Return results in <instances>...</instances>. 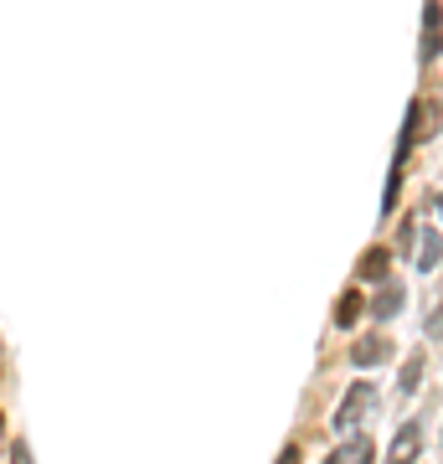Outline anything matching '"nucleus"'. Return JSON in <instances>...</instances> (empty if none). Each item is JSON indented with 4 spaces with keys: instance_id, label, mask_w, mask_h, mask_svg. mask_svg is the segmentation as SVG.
Instances as JSON below:
<instances>
[{
    "instance_id": "obj_1",
    "label": "nucleus",
    "mask_w": 443,
    "mask_h": 464,
    "mask_svg": "<svg viewBox=\"0 0 443 464\" xmlns=\"http://www.w3.org/2000/svg\"><path fill=\"white\" fill-rule=\"evenodd\" d=\"M443 52V5L439 0H428V11H422V47H418V63H439Z\"/></svg>"
},
{
    "instance_id": "obj_2",
    "label": "nucleus",
    "mask_w": 443,
    "mask_h": 464,
    "mask_svg": "<svg viewBox=\"0 0 443 464\" xmlns=\"http://www.w3.org/2000/svg\"><path fill=\"white\" fill-rule=\"evenodd\" d=\"M371 398H377V392H371L366 382H356V387L345 392V402L336 408V428H340V434H351V423H361V418H366V408H371Z\"/></svg>"
},
{
    "instance_id": "obj_3",
    "label": "nucleus",
    "mask_w": 443,
    "mask_h": 464,
    "mask_svg": "<svg viewBox=\"0 0 443 464\" xmlns=\"http://www.w3.org/2000/svg\"><path fill=\"white\" fill-rule=\"evenodd\" d=\"M418 449H422V428H418V423H402L397 439H392V449H387V464H413V460H418Z\"/></svg>"
},
{
    "instance_id": "obj_4",
    "label": "nucleus",
    "mask_w": 443,
    "mask_h": 464,
    "mask_svg": "<svg viewBox=\"0 0 443 464\" xmlns=\"http://www.w3.org/2000/svg\"><path fill=\"white\" fill-rule=\"evenodd\" d=\"M387 357H392V340L387 336H361L356 346H351V361H356V366H381Z\"/></svg>"
},
{
    "instance_id": "obj_5",
    "label": "nucleus",
    "mask_w": 443,
    "mask_h": 464,
    "mask_svg": "<svg viewBox=\"0 0 443 464\" xmlns=\"http://www.w3.org/2000/svg\"><path fill=\"white\" fill-rule=\"evenodd\" d=\"M402 299H407V295H402V284H392V279H387V284H381V289H377V299H371L366 310H371V315H377V320H392V315H397V310H402Z\"/></svg>"
},
{
    "instance_id": "obj_6",
    "label": "nucleus",
    "mask_w": 443,
    "mask_h": 464,
    "mask_svg": "<svg viewBox=\"0 0 443 464\" xmlns=\"http://www.w3.org/2000/svg\"><path fill=\"white\" fill-rule=\"evenodd\" d=\"M422 119H428V104H422V99H418V104L407 108V129H402V140H397V166H402V160H407V150L418 145V134H422Z\"/></svg>"
},
{
    "instance_id": "obj_7",
    "label": "nucleus",
    "mask_w": 443,
    "mask_h": 464,
    "mask_svg": "<svg viewBox=\"0 0 443 464\" xmlns=\"http://www.w3.org/2000/svg\"><path fill=\"white\" fill-rule=\"evenodd\" d=\"M387 269H392V253H387V248H371V253L356 263V279H366V284H387Z\"/></svg>"
},
{
    "instance_id": "obj_8",
    "label": "nucleus",
    "mask_w": 443,
    "mask_h": 464,
    "mask_svg": "<svg viewBox=\"0 0 443 464\" xmlns=\"http://www.w3.org/2000/svg\"><path fill=\"white\" fill-rule=\"evenodd\" d=\"M325 464H371V439H361V434H356V439H345Z\"/></svg>"
},
{
    "instance_id": "obj_9",
    "label": "nucleus",
    "mask_w": 443,
    "mask_h": 464,
    "mask_svg": "<svg viewBox=\"0 0 443 464\" xmlns=\"http://www.w3.org/2000/svg\"><path fill=\"white\" fill-rule=\"evenodd\" d=\"M361 315H366V299H361L356 289H345V295H340V305H336V325H340V331H351Z\"/></svg>"
},
{
    "instance_id": "obj_10",
    "label": "nucleus",
    "mask_w": 443,
    "mask_h": 464,
    "mask_svg": "<svg viewBox=\"0 0 443 464\" xmlns=\"http://www.w3.org/2000/svg\"><path fill=\"white\" fill-rule=\"evenodd\" d=\"M418 382H422V357H407V361H402V377H397V392H402V398H413V392H418Z\"/></svg>"
},
{
    "instance_id": "obj_11",
    "label": "nucleus",
    "mask_w": 443,
    "mask_h": 464,
    "mask_svg": "<svg viewBox=\"0 0 443 464\" xmlns=\"http://www.w3.org/2000/svg\"><path fill=\"white\" fill-rule=\"evenodd\" d=\"M439 258H443V243H439V232H428V243H422V253H418V269L428 274V269H433Z\"/></svg>"
},
{
    "instance_id": "obj_12",
    "label": "nucleus",
    "mask_w": 443,
    "mask_h": 464,
    "mask_svg": "<svg viewBox=\"0 0 443 464\" xmlns=\"http://www.w3.org/2000/svg\"><path fill=\"white\" fill-rule=\"evenodd\" d=\"M422 331H428V336H433V340H443V310H433V315H428V325H422Z\"/></svg>"
},
{
    "instance_id": "obj_13",
    "label": "nucleus",
    "mask_w": 443,
    "mask_h": 464,
    "mask_svg": "<svg viewBox=\"0 0 443 464\" xmlns=\"http://www.w3.org/2000/svg\"><path fill=\"white\" fill-rule=\"evenodd\" d=\"M413 237H418V228H413V222H402V237H397V248H402V253L413 248Z\"/></svg>"
},
{
    "instance_id": "obj_14",
    "label": "nucleus",
    "mask_w": 443,
    "mask_h": 464,
    "mask_svg": "<svg viewBox=\"0 0 443 464\" xmlns=\"http://www.w3.org/2000/svg\"><path fill=\"white\" fill-rule=\"evenodd\" d=\"M11 464H31V454H26V443H21V439L11 443Z\"/></svg>"
},
{
    "instance_id": "obj_15",
    "label": "nucleus",
    "mask_w": 443,
    "mask_h": 464,
    "mask_svg": "<svg viewBox=\"0 0 443 464\" xmlns=\"http://www.w3.org/2000/svg\"><path fill=\"white\" fill-rule=\"evenodd\" d=\"M278 464H299V449H294V443H289V449L278 454Z\"/></svg>"
},
{
    "instance_id": "obj_16",
    "label": "nucleus",
    "mask_w": 443,
    "mask_h": 464,
    "mask_svg": "<svg viewBox=\"0 0 443 464\" xmlns=\"http://www.w3.org/2000/svg\"><path fill=\"white\" fill-rule=\"evenodd\" d=\"M433 211H439V217H443V191H439V196H433Z\"/></svg>"
},
{
    "instance_id": "obj_17",
    "label": "nucleus",
    "mask_w": 443,
    "mask_h": 464,
    "mask_svg": "<svg viewBox=\"0 0 443 464\" xmlns=\"http://www.w3.org/2000/svg\"><path fill=\"white\" fill-rule=\"evenodd\" d=\"M0 434H5V418H0ZM0 449H5V439H0Z\"/></svg>"
}]
</instances>
